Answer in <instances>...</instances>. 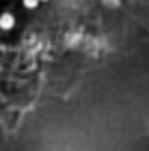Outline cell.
<instances>
[{
    "mask_svg": "<svg viewBox=\"0 0 149 151\" xmlns=\"http://www.w3.org/2000/svg\"><path fill=\"white\" fill-rule=\"evenodd\" d=\"M14 25H16V19H14V16H12L11 12H4V14L0 16V28H2L4 32L12 30Z\"/></svg>",
    "mask_w": 149,
    "mask_h": 151,
    "instance_id": "1",
    "label": "cell"
},
{
    "mask_svg": "<svg viewBox=\"0 0 149 151\" xmlns=\"http://www.w3.org/2000/svg\"><path fill=\"white\" fill-rule=\"evenodd\" d=\"M23 4H25L27 9H35L39 4H40V0H23Z\"/></svg>",
    "mask_w": 149,
    "mask_h": 151,
    "instance_id": "2",
    "label": "cell"
},
{
    "mask_svg": "<svg viewBox=\"0 0 149 151\" xmlns=\"http://www.w3.org/2000/svg\"><path fill=\"white\" fill-rule=\"evenodd\" d=\"M40 2H47V0H40Z\"/></svg>",
    "mask_w": 149,
    "mask_h": 151,
    "instance_id": "3",
    "label": "cell"
}]
</instances>
